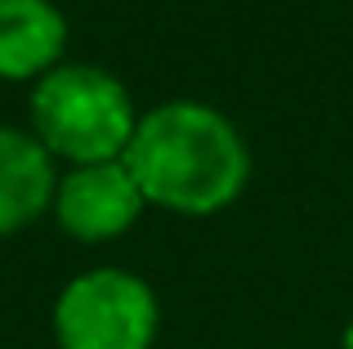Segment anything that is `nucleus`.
<instances>
[{
  "label": "nucleus",
  "instance_id": "obj_1",
  "mask_svg": "<svg viewBox=\"0 0 353 349\" xmlns=\"http://www.w3.org/2000/svg\"><path fill=\"white\" fill-rule=\"evenodd\" d=\"M121 161L148 206L174 215H215L233 206L250 179V152L237 126L197 99H170L139 112Z\"/></svg>",
  "mask_w": 353,
  "mask_h": 349
},
{
  "label": "nucleus",
  "instance_id": "obj_2",
  "mask_svg": "<svg viewBox=\"0 0 353 349\" xmlns=\"http://www.w3.org/2000/svg\"><path fill=\"white\" fill-rule=\"evenodd\" d=\"M134 99L108 68L63 63L45 72L32 90V134L50 157L72 166L121 161L134 139Z\"/></svg>",
  "mask_w": 353,
  "mask_h": 349
},
{
  "label": "nucleus",
  "instance_id": "obj_3",
  "mask_svg": "<svg viewBox=\"0 0 353 349\" xmlns=\"http://www.w3.org/2000/svg\"><path fill=\"white\" fill-rule=\"evenodd\" d=\"M157 296L125 269H90L59 291L54 336L59 349H152Z\"/></svg>",
  "mask_w": 353,
  "mask_h": 349
},
{
  "label": "nucleus",
  "instance_id": "obj_4",
  "mask_svg": "<svg viewBox=\"0 0 353 349\" xmlns=\"http://www.w3.org/2000/svg\"><path fill=\"white\" fill-rule=\"evenodd\" d=\"M143 192L125 161H99V166H72L54 188V215L59 228L77 242H112L139 215Z\"/></svg>",
  "mask_w": 353,
  "mask_h": 349
},
{
  "label": "nucleus",
  "instance_id": "obj_5",
  "mask_svg": "<svg viewBox=\"0 0 353 349\" xmlns=\"http://www.w3.org/2000/svg\"><path fill=\"white\" fill-rule=\"evenodd\" d=\"M63 45L68 18L54 0H0V81H41Z\"/></svg>",
  "mask_w": 353,
  "mask_h": 349
},
{
  "label": "nucleus",
  "instance_id": "obj_6",
  "mask_svg": "<svg viewBox=\"0 0 353 349\" xmlns=\"http://www.w3.org/2000/svg\"><path fill=\"white\" fill-rule=\"evenodd\" d=\"M54 157L27 130L0 126V237L23 233L54 206Z\"/></svg>",
  "mask_w": 353,
  "mask_h": 349
},
{
  "label": "nucleus",
  "instance_id": "obj_7",
  "mask_svg": "<svg viewBox=\"0 0 353 349\" xmlns=\"http://www.w3.org/2000/svg\"><path fill=\"white\" fill-rule=\"evenodd\" d=\"M345 349H353V323L345 327Z\"/></svg>",
  "mask_w": 353,
  "mask_h": 349
}]
</instances>
